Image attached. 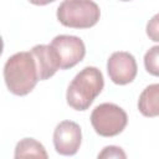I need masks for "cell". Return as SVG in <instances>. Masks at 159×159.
<instances>
[{
	"mask_svg": "<svg viewBox=\"0 0 159 159\" xmlns=\"http://www.w3.org/2000/svg\"><path fill=\"white\" fill-rule=\"evenodd\" d=\"M4 81L7 89L15 96L29 94L39 82L35 57L29 51L12 55L4 65Z\"/></svg>",
	"mask_w": 159,
	"mask_h": 159,
	"instance_id": "6da1fadb",
	"label": "cell"
},
{
	"mask_svg": "<svg viewBox=\"0 0 159 159\" xmlns=\"http://www.w3.org/2000/svg\"><path fill=\"white\" fill-rule=\"evenodd\" d=\"M104 87L102 72L93 66H87L81 70L71 81L66 99L67 104L76 111H86L93 103L97 96Z\"/></svg>",
	"mask_w": 159,
	"mask_h": 159,
	"instance_id": "7a4b0ae2",
	"label": "cell"
},
{
	"mask_svg": "<svg viewBox=\"0 0 159 159\" xmlns=\"http://www.w3.org/2000/svg\"><path fill=\"white\" fill-rule=\"evenodd\" d=\"M56 16L66 27L89 29L99 21L101 10L92 0H63L57 7Z\"/></svg>",
	"mask_w": 159,
	"mask_h": 159,
	"instance_id": "3957f363",
	"label": "cell"
},
{
	"mask_svg": "<svg viewBox=\"0 0 159 159\" xmlns=\"http://www.w3.org/2000/svg\"><path fill=\"white\" fill-rule=\"evenodd\" d=\"M128 123L123 108L114 103H102L91 113V124L101 137H114L122 133Z\"/></svg>",
	"mask_w": 159,
	"mask_h": 159,
	"instance_id": "277c9868",
	"label": "cell"
},
{
	"mask_svg": "<svg viewBox=\"0 0 159 159\" xmlns=\"http://www.w3.org/2000/svg\"><path fill=\"white\" fill-rule=\"evenodd\" d=\"M50 46L55 50L58 61L60 70H68L80 63L86 55L84 42L72 35H58L53 37Z\"/></svg>",
	"mask_w": 159,
	"mask_h": 159,
	"instance_id": "5b68a950",
	"label": "cell"
},
{
	"mask_svg": "<svg viewBox=\"0 0 159 159\" xmlns=\"http://www.w3.org/2000/svg\"><path fill=\"white\" fill-rule=\"evenodd\" d=\"M82 142L81 127L73 120L60 122L53 130V147L61 155H75Z\"/></svg>",
	"mask_w": 159,
	"mask_h": 159,
	"instance_id": "8992f818",
	"label": "cell"
},
{
	"mask_svg": "<svg viewBox=\"0 0 159 159\" xmlns=\"http://www.w3.org/2000/svg\"><path fill=\"white\" fill-rule=\"evenodd\" d=\"M137 62L132 53L125 51L113 52L107 61V72L111 81L123 86L133 82L137 76Z\"/></svg>",
	"mask_w": 159,
	"mask_h": 159,
	"instance_id": "52a82bcc",
	"label": "cell"
},
{
	"mask_svg": "<svg viewBox=\"0 0 159 159\" xmlns=\"http://www.w3.org/2000/svg\"><path fill=\"white\" fill-rule=\"evenodd\" d=\"M35 57L39 81H45L52 77L60 70V61L55 50L50 45H36L30 51Z\"/></svg>",
	"mask_w": 159,
	"mask_h": 159,
	"instance_id": "ba28073f",
	"label": "cell"
},
{
	"mask_svg": "<svg viewBox=\"0 0 159 159\" xmlns=\"http://www.w3.org/2000/svg\"><path fill=\"white\" fill-rule=\"evenodd\" d=\"M139 112L145 116L154 118L159 114V84L153 83L143 89L138 101Z\"/></svg>",
	"mask_w": 159,
	"mask_h": 159,
	"instance_id": "9c48e42d",
	"label": "cell"
},
{
	"mask_svg": "<svg viewBox=\"0 0 159 159\" xmlns=\"http://www.w3.org/2000/svg\"><path fill=\"white\" fill-rule=\"evenodd\" d=\"M14 157L16 159H19V158H43V159H47L48 154H47L45 147L40 142H37L36 139L24 138L16 144Z\"/></svg>",
	"mask_w": 159,
	"mask_h": 159,
	"instance_id": "30bf717a",
	"label": "cell"
},
{
	"mask_svg": "<svg viewBox=\"0 0 159 159\" xmlns=\"http://www.w3.org/2000/svg\"><path fill=\"white\" fill-rule=\"evenodd\" d=\"M158 57H159V46H153L150 50L147 51V53L144 56V66H145V70L150 75H153V76H158L159 75Z\"/></svg>",
	"mask_w": 159,
	"mask_h": 159,
	"instance_id": "8fae6325",
	"label": "cell"
},
{
	"mask_svg": "<svg viewBox=\"0 0 159 159\" xmlns=\"http://www.w3.org/2000/svg\"><path fill=\"white\" fill-rule=\"evenodd\" d=\"M98 158H127V155L122 150V148L116 145H109L103 148V150L98 154Z\"/></svg>",
	"mask_w": 159,
	"mask_h": 159,
	"instance_id": "7c38bea8",
	"label": "cell"
},
{
	"mask_svg": "<svg viewBox=\"0 0 159 159\" xmlns=\"http://www.w3.org/2000/svg\"><path fill=\"white\" fill-rule=\"evenodd\" d=\"M147 34L153 41H159L158 40V15H155L150 22L147 25Z\"/></svg>",
	"mask_w": 159,
	"mask_h": 159,
	"instance_id": "4fadbf2b",
	"label": "cell"
},
{
	"mask_svg": "<svg viewBox=\"0 0 159 159\" xmlns=\"http://www.w3.org/2000/svg\"><path fill=\"white\" fill-rule=\"evenodd\" d=\"M31 4H34V5H39V6H43V5H47V4H50V2H53V1H56V0H29Z\"/></svg>",
	"mask_w": 159,
	"mask_h": 159,
	"instance_id": "5bb4252c",
	"label": "cell"
},
{
	"mask_svg": "<svg viewBox=\"0 0 159 159\" xmlns=\"http://www.w3.org/2000/svg\"><path fill=\"white\" fill-rule=\"evenodd\" d=\"M2 50H4V41H2V37L0 36V56L2 53Z\"/></svg>",
	"mask_w": 159,
	"mask_h": 159,
	"instance_id": "9a60e30c",
	"label": "cell"
},
{
	"mask_svg": "<svg viewBox=\"0 0 159 159\" xmlns=\"http://www.w3.org/2000/svg\"><path fill=\"white\" fill-rule=\"evenodd\" d=\"M119 1H130V0H119Z\"/></svg>",
	"mask_w": 159,
	"mask_h": 159,
	"instance_id": "2e32d148",
	"label": "cell"
}]
</instances>
